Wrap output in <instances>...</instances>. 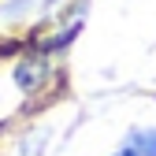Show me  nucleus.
<instances>
[{
	"label": "nucleus",
	"instance_id": "obj_1",
	"mask_svg": "<svg viewBox=\"0 0 156 156\" xmlns=\"http://www.w3.org/2000/svg\"><path fill=\"white\" fill-rule=\"evenodd\" d=\"M123 149H130L134 156H156V126H130Z\"/></svg>",
	"mask_w": 156,
	"mask_h": 156
},
{
	"label": "nucleus",
	"instance_id": "obj_2",
	"mask_svg": "<svg viewBox=\"0 0 156 156\" xmlns=\"http://www.w3.org/2000/svg\"><path fill=\"white\" fill-rule=\"evenodd\" d=\"M48 74V63L45 60H23V63H15V71H11V78H15V86L19 89H34L37 82H41V78Z\"/></svg>",
	"mask_w": 156,
	"mask_h": 156
},
{
	"label": "nucleus",
	"instance_id": "obj_3",
	"mask_svg": "<svg viewBox=\"0 0 156 156\" xmlns=\"http://www.w3.org/2000/svg\"><path fill=\"white\" fill-rule=\"evenodd\" d=\"M112 156H134V152H130V149H115Z\"/></svg>",
	"mask_w": 156,
	"mask_h": 156
}]
</instances>
